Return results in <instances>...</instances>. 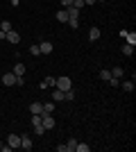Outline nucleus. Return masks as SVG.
<instances>
[{
  "instance_id": "1",
  "label": "nucleus",
  "mask_w": 136,
  "mask_h": 152,
  "mask_svg": "<svg viewBox=\"0 0 136 152\" xmlns=\"http://www.w3.org/2000/svg\"><path fill=\"white\" fill-rule=\"evenodd\" d=\"M71 86H73L71 77H59V80H55V89H59V91H68Z\"/></svg>"
},
{
  "instance_id": "2",
  "label": "nucleus",
  "mask_w": 136,
  "mask_h": 152,
  "mask_svg": "<svg viewBox=\"0 0 136 152\" xmlns=\"http://www.w3.org/2000/svg\"><path fill=\"white\" fill-rule=\"evenodd\" d=\"M41 123H43L45 129H52V127H55V118H52V114H41Z\"/></svg>"
},
{
  "instance_id": "3",
  "label": "nucleus",
  "mask_w": 136,
  "mask_h": 152,
  "mask_svg": "<svg viewBox=\"0 0 136 152\" xmlns=\"http://www.w3.org/2000/svg\"><path fill=\"white\" fill-rule=\"evenodd\" d=\"M7 145L12 148V150L20 148V136H18V134H9V139H7Z\"/></svg>"
},
{
  "instance_id": "4",
  "label": "nucleus",
  "mask_w": 136,
  "mask_h": 152,
  "mask_svg": "<svg viewBox=\"0 0 136 152\" xmlns=\"http://www.w3.org/2000/svg\"><path fill=\"white\" fill-rule=\"evenodd\" d=\"M5 39L9 41V43H18V41H20V34H18L16 30H9V32L5 34Z\"/></svg>"
},
{
  "instance_id": "5",
  "label": "nucleus",
  "mask_w": 136,
  "mask_h": 152,
  "mask_svg": "<svg viewBox=\"0 0 136 152\" xmlns=\"http://www.w3.org/2000/svg\"><path fill=\"white\" fill-rule=\"evenodd\" d=\"M2 84H5V86H14V84H16V75H14V73H5V75H2Z\"/></svg>"
},
{
  "instance_id": "6",
  "label": "nucleus",
  "mask_w": 136,
  "mask_h": 152,
  "mask_svg": "<svg viewBox=\"0 0 136 152\" xmlns=\"http://www.w3.org/2000/svg\"><path fill=\"white\" fill-rule=\"evenodd\" d=\"M30 114H43V104H41V102H32V104H30Z\"/></svg>"
},
{
  "instance_id": "7",
  "label": "nucleus",
  "mask_w": 136,
  "mask_h": 152,
  "mask_svg": "<svg viewBox=\"0 0 136 152\" xmlns=\"http://www.w3.org/2000/svg\"><path fill=\"white\" fill-rule=\"evenodd\" d=\"M20 148H23V150H32V139H30V136H20Z\"/></svg>"
},
{
  "instance_id": "8",
  "label": "nucleus",
  "mask_w": 136,
  "mask_h": 152,
  "mask_svg": "<svg viewBox=\"0 0 136 152\" xmlns=\"http://www.w3.org/2000/svg\"><path fill=\"white\" fill-rule=\"evenodd\" d=\"M39 50H41V55H50L52 52V43L50 41H43V43L39 45Z\"/></svg>"
},
{
  "instance_id": "9",
  "label": "nucleus",
  "mask_w": 136,
  "mask_h": 152,
  "mask_svg": "<svg viewBox=\"0 0 136 152\" xmlns=\"http://www.w3.org/2000/svg\"><path fill=\"white\" fill-rule=\"evenodd\" d=\"M66 14H68V18H79V9H75V7H66Z\"/></svg>"
},
{
  "instance_id": "10",
  "label": "nucleus",
  "mask_w": 136,
  "mask_h": 152,
  "mask_svg": "<svg viewBox=\"0 0 136 152\" xmlns=\"http://www.w3.org/2000/svg\"><path fill=\"white\" fill-rule=\"evenodd\" d=\"M89 39L91 41H97V39H100V27H91L89 30Z\"/></svg>"
},
{
  "instance_id": "11",
  "label": "nucleus",
  "mask_w": 136,
  "mask_h": 152,
  "mask_svg": "<svg viewBox=\"0 0 136 152\" xmlns=\"http://www.w3.org/2000/svg\"><path fill=\"white\" fill-rule=\"evenodd\" d=\"M14 75H18V77H23V73H25V66H23V64H16V66H14V70H12Z\"/></svg>"
},
{
  "instance_id": "12",
  "label": "nucleus",
  "mask_w": 136,
  "mask_h": 152,
  "mask_svg": "<svg viewBox=\"0 0 136 152\" xmlns=\"http://www.w3.org/2000/svg\"><path fill=\"white\" fill-rule=\"evenodd\" d=\"M61 100H64V91H52V102H61Z\"/></svg>"
},
{
  "instance_id": "13",
  "label": "nucleus",
  "mask_w": 136,
  "mask_h": 152,
  "mask_svg": "<svg viewBox=\"0 0 136 152\" xmlns=\"http://www.w3.org/2000/svg\"><path fill=\"white\" fill-rule=\"evenodd\" d=\"M57 18H59V23H68V14H66V9H59Z\"/></svg>"
},
{
  "instance_id": "14",
  "label": "nucleus",
  "mask_w": 136,
  "mask_h": 152,
  "mask_svg": "<svg viewBox=\"0 0 136 152\" xmlns=\"http://www.w3.org/2000/svg\"><path fill=\"white\" fill-rule=\"evenodd\" d=\"M123 75H125V70L120 68V66H116V68L111 70V77H116V80H120V77H123Z\"/></svg>"
},
{
  "instance_id": "15",
  "label": "nucleus",
  "mask_w": 136,
  "mask_h": 152,
  "mask_svg": "<svg viewBox=\"0 0 136 152\" xmlns=\"http://www.w3.org/2000/svg\"><path fill=\"white\" fill-rule=\"evenodd\" d=\"M32 127H43V123H41V116H39V114H32Z\"/></svg>"
},
{
  "instance_id": "16",
  "label": "nucleus",
  "mask_w": 136,
  "mask_h": 152,
  "mask_svg": "<svg viewBox=\"0 0 136 152\" xmlns=\"http://www.w3.org/2000/svg\"><path fill=\"white\" fill-rule=\"evenodd\" d=\"M123 55H127V57H132V55H134V45L125 43V45H123Z\"/></svg>"
},
{
  "instance_id": "17",
  "label": "nucleus",
  "mask_w": 136,
  "mask_h": 152,
  "mask_svg": "<svg viewBox=\"0 0 136 152\" xmlns=\"http://www.w3.org/2000/svg\"><path fill=\"white\" fill-rule=\"evenodd\" d=\"M75 148H77V141L71 139L68 143H66V152H75Z\"/></svg>"
},
{
  "instance_id": "18",
  "label": "nucleus",
  "mask_w": 136,
  "mask_h": 152,
  "mask_svg": "<svg viewBox=\"0 0 136 152\" xmlns=\"http://www.w3.org/2000/svg\"><path fill=\"white\" fill-rule=\"evenodd\" d=\"M55 111V102H45L43 104V114H52Z\"/></svg>"
},
{
  "instance_id": "19",
  "label": "nucleus",
  "mask_w": 136,
  "mask_h": 152,
  "mask_svg": "<svg viewBox=\"0 0 136 152\" xmlns=\"http://www.w3.org/2000/svg\"><path fill=\"white\" fill-rule=\"evenodd\" d=\"M91 145H86V143H77V148H75V152H89Z\"/></svg>"
},
{
  "instance_id": "20",
  "label": "nucleus",
  "mask_w": 136,
  "mask_h": 152,
  "mask_svg": "<svg viewBox=\"0 0 136 152\" xmlns=\"http://www.w3.org/2000/svg\"><path fill=\"white\" fill-rule=\"evenodd\" d=\"M0 30H2V32L7 34V32L12 30V23H9V20H2V23H0Z\"/></svg>"
},
{
  "instance_id": "21",
  "label": "nucleus",
  "mask_w": 136,
  "mask_h": 152,
  "mask_svg": "<svg viewBox=\"0 0 136 152\" xmlns=\"http://www.w3.org/2000/svg\"><path fill=\"white\" fill-rule=\"evenodd\" d=\"M125 39H127V43H129V45H136V34H129V32H127Z\"/></svg>"
},
{
  "instance_id": "22",
  "label": "nucleus",
  "mask_w": 136,
  "mask_h": 152,
  "mask_svg": "<svg viewBox=\"0 0 136 152\" xmlns=\"http://www.w3.org/2000/svg\"><path fill=\"white\" fill-rule=\"evenodd\" d=\"M109 77H111V70H100V80L109 82Z\"/></svg>"
},
{
  "instance_id": "23",
  "label": "nucleus",
  "mask_w": 136,
  "mask_h": 152,
  "mask_svg": "<svg viewBox=\"0 0 136 152\" xmlns=\"http://www.w3.org/2000/svg\"><path fill=\"white\" fill-rule=\"evenodd\" d=\"M68 25H71L73 30H77L79 27V18H68Z\"/></svg>"
},
{
  "instance_id": "24",
  "label": "nucleus",
  "mask_w": 136,
  "mask_h": 152,
  "mask_svg": "<svg viewBox=\"0 0 136 152\" xmlns=\"http://www.w3.org/2000/svg\"><path fill=\"white\" fill-rule=\"evenodd\" d=\"M123 89L125 91H134V80H132V82H123Z\"/></svg>"
},
{
  "instance_id": "25",
  "label": "nucleus",
  "mask_w": 136,
  "mask_h": 152,
  "mask_svg": "<svg viewBox=\"0 0 136 152\" xmlns=\"http://www.w3.org/2000/svg\"><path fill=\"white\" fill-rule=\"evenodd\" d=\"M30 55H34V57H39V55H41L39 45H32V48H30Z\"/></svg>"
},
{
  "instance_id": "26",
  "label": "nucleus",
  "mask_w": 136,
  "mask_h": 152,
  "mask_svg": "<svg viewBox=\"0 0 136 152\" xmlns=\"http://www.w3.org/2000/svg\"><path fill=\"white\" fill-rule=\"evenodd\" d=\"M73 5V0H61V7H64V9H66V7H71Z\"/></svg>"
},
{
  "instance_id": "27",
  "label": "nucleus",
  "mask_w": 136,
  "mask_h": 152,
  "mask_svg": "<svg viewBox=\"0 0 136 152\" xmlns=\"http://www.w3.org/2000/svg\"><path fill=\"white\" fill-rule=\"evenodd\" d=\"M109 84H111V86H118V84H120V82H118L116 77H109Z\"/></svg>"
},
{
  "instance_id": "28",
  "label": "nucleus",
  "mask_w": 136,
  "mask_h": 152,
  "mask_svg": "<svg viewBox=\"0 0 136 152\" xmlns=\"http://www.w3.org/2000/svg\"><path fill=\"white\" fill-rule=\"evenodd\" d=\"M84 5H95V0H84Z\"/></svg>"
},
{
  "instance_id": "29",
  "label": "nucleus",
  "mask_w": 136,
  "mask_h": 152,
  "mask_svg": "<svg viewBox=\"0 0 136 152\" xmlns=\"http://www.w3.org/2000/svg\"><path fill=\"white\" fill-rule=\"evenodd\" d=\"M9 2H12V5L16 7V5H18V2H20V0H9Z\"/></svg>"
},
{
  "instance_id": "30",
  "label": "nucleus",
  "mask_w": 136,
  "mask_h": 152,
  "mask_svg": "<svg viewBox=\"0 0 136 152\" xmlns=\"http://www.w3.org/2000/svg\"><path fill=\"white\" fill-rule=\"evenodd\" d=\"M2 145H5V143H2V141H0V150H2Z\"/></svg>"
},
{
  "instance_id": "31",
  "label": "nucleus",
  "mask_w": 136,
  "mask_h": 152,
  "mask_svg": "<svg viewBox=\"0 0 136 152\" xmlns=\"http://www.w3.org/2000/svg\"><path fill=\"white\" fill-rule=\"evenodd\" d=\"M95 2H104V0H95Z\"/></svg>"
}]
</instances>
